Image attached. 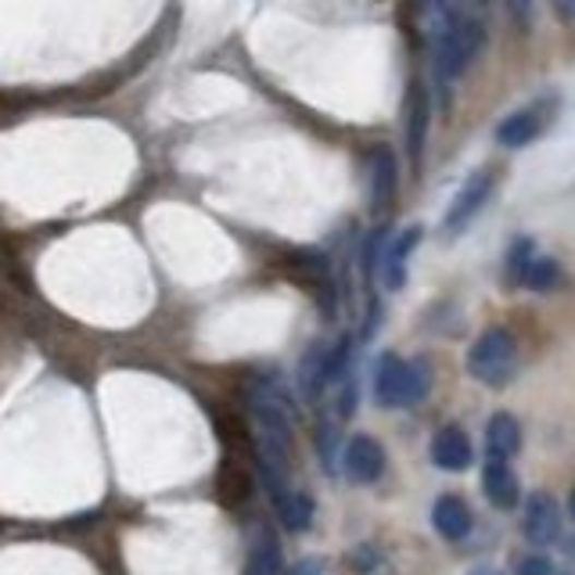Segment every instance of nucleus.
Wrapping results in <instances>:
<instances>
[{
	"label": "nucleus",
	"mask_w": 575,
	"mask_h": 575,
	"mask_svg": "<svg viewBox=\"0 0 575 575\" xmlns=\"http://www.w3.org/2000/svg\"><path fill=\"white\" fill-rule=\"evenodd\" d=\"M432 40L435 76L443 87L457 83L482 55L489 33L486 0H421Z\"/></svg>",
	"instance_id": "obj_1"
},
{
	"label": "nucleus",
	"mask_w": 575,
	"mask_h": 575,
	"mask_svg": "<svg viewBox=\"0 0 575 575\" xmlns=\"http://www.w3.org/2000/svg\"><path fill=\"white\" fill-rule=\"evenodd\" d=\"M428 393V371L418 363L396 357V352H385L378 360V371H374V399L378 407L385 410H399V407H414L421 403Z\"/></svg>",
	"instance_id": "obj_2"
},
{
	"label": "nucleus",
	"mask_w": 575,
	"mask_h": 575,
	"mask_svg": "<svg viewBox=\"0 0 575 575\" xmlns=\"http://www.w3.org/2000/svg\"><path fill=\"white\" fill-rule=\"evenodd\" d=\"M468 371L489 388H504L518 371V346L504 327H489L468 352Z\"/></svg>",
	"instance_id": "obj_3"
},
{
	"label": "nucleus",
	"mask_w": 575,
	"mask_h": 575,
	"mask_svg": "<svg viewBox=\"0 0 575 575\" xmlns=\"http://www.w3.org/2000/svg\"><path fill=\"white\" fill-rule=\"evenodd\" d=\"M554 108H558V97H540V101L518 108V112H511L496 127V141L504 144V148H529V144L550 127Z\"/></svg>",
	"instance_id": "obj_4"
},
{
	"label": "nucleus",
	"mask_w": 575,
	"mask_h": 575,
	"mask_svg": "<svg viewBox=\"0 0 575 575\" xmlns=\"http://www.w3.org/2000/svg\"><path fill=\"white\" fill-rule=\"evenodd\" d=\"M493 188H496V173H493V169H479V173L464 183V188L457 191V199L450 202L446 219H443V230H446L450 238L460 235V230L486 209V202H489V194H493Z\"/></svg>",
	"instance_id": "obj_5"
},
{
	"label": "nucleus",
	"mask_w": 575,
	"mask_h": 575,
	"mask_svg": "<svg viewBox=\"0 0 575 575\" xmlns=\"http://www.w3.org/2000/svg\"><path fill=\"white\" fill-rule=\"evenodd\" d=\"M342 468H346L349 482L374 486L385 475V468H388L385 446L378 443L374 435H352L349 446H346V454H342Z\"/></svg>",
	"instance_id": "obj_6"
},
{
	"label": "nucleus",
	"mask_w": 575,
	"mask_h": 575,
	"mask_svg": "<svg viewBox=\"0 0 575 575\" xmlns=\"http://www.w3.org/2000/svg\"><path fill=\"white\" fill-rule=\"evenodd\" d=\"M525 540L536 547H550L561 540V511L554 504V496L532 493L525 504Z\"/></svg>",
	"instance_id": "obj_7"
},
{
	"label": "nucleus",
	"mask_w": 575,
	"mask_h": 575,
	"mask_svg": "<svg viewBox=\"0 0 575 575\" xmlns=\"http://www.w3.org/2000/svg\"><path fill=\"white\" fill-rule=\"evenodd\" d=\"M471 439L460 424H443L432 439V464L443 471H468L471 468Z\"/></svg>",
	"instance_id": "obj_8"
},
{
	"label": "nucleus",
	"mask_w": 575,
	"mask_h": 575,
	"mask_svg": "<svg viewBox=\"0 0 575 575\" xmlns=\"http://www.w3.org/2000/svg\"><path fill=\"white\" fill-rule=\"evenodd\" d=\"M421 244V227H407L403 235H396L393 241L385 244V255H382V280L388 291H399L407 285V263H410V252Z\"/></svg>",
	"instance_id": "obj_9"
},
{
	"label": "nucleus",
	"mask_w": 575,
	"mask_h": 575,
	"mask_svg": "<svg viewBox=\"0 0 575 575\" xmlns=\"http://www.w3.org/2000/svg\"><path fill=\"white\" fill-rule=\"evenodd\" d=\"M482 493L496 511H515L522 500V486L515 479V471L507 468V460H486L482 468Z\"/></svg>",
	"instance_id": "obj_10"
},
{
	"label": "nucleus",
	"mask_w": 575,
	"mask_h": 575,
	"mask_svg": "<svg viewBox=\"0 0 575 575\" xmlns=\"http://www.w3.org/2000/svg\"><path fill=\"white\" fill-rule=\"evenodd\" d=\"M432 525L443 540H464V536L471 532V507L464 504L457 493L439 496L432 507Z\"/></svg>",
	"instance_id": "obj_11"
},
{
	"label": "nucleus",
	"mask_w": 575,
	"mask_h": 575,
	"mask_svg": "<svg viewBox=\"0 0 575 575\" xmlns=\"http://www.w3.org/2000/svg\"><path fill=\"white\" fill-rule=\"evenodd\" d=\"M522 450V424L511 414H496L486 424V454L493 460H511Z\"/></svg>",
	"instance_id": "obj_12"
},
{
	"label": "nucleus",
	"mask_w": 575,
	"mask_h": 575,
	"mask_svg": "<svg viewBox=\"0 0 575 575\" xmlns=\"http://www.w3.org/2000/svg\"><path fill=\"white\" fill-rule=\"evenodd\" d=\"M393 194H396V158L382 148L371 158V205L385 209L393 202Z\"/></svg>",
	"instance_id": "obj_13"
},
{
	"label": "nucleus",
	"mask_w": 575,
	"mask_h": 575,
	"mask_svg": "<svg viewBox=\"0 0 575 575\" xmlns=\"http://www.w3.org/2000/svg\"><path fill=\"white\" fill-rule=\"evenodd\" d=\"M277 511H280V522H285L291 532H302L313 525L316 504L310 493H302V489H288V496L277 500Z\"/></svg>",
	"instance_id": "obj_14"
},
{
	"label": "nucleus",
	"mask_w": 575,
	"mask_h": 575,
	"mask_svg": "<svg viewBox=\"0 0 575 575\" xmlns=\"http://www.w3.org/2000/svg\"><path fill=\"white\" fill-rule=\"evenodd\" d=\"M280 572V547H277V536L271 529H260L252 543V554H249V565H244V575H277Z\"/></svg>",
	"instance_id": "obj_15"
},
{
	"label": "nucleus",
	"mask_w": 575,
	"mask_h": 575,
	"mask_svg": "<svg viewBox=\"0 0 575 575\" xmlns=\"http://www.w3.org/2000/svg\"><path fill=\"white\" fill-rule=\"evenodd\" d=\"M424 133H428V97L424 91H414V101H410V163L414 166H421Z\"/></svg>",
	"instance_id": "obj_16"
},
{
	"label": "nucleus",
	"mask_w": 575,
	"mask_h": 575,
	"mask_svg": "<svg viewBox=\"0 0 575 575\" xmlns=\"http://www.w3.org/2000/svg\"><path fill=\"white\" fill-rule=\"evenodd\" d=\"M561 280V266L554 260H529V266H525V274L518 285L532 288V291H550Z\"/></svg>",
	"instance_id": "obj_17"
},
{
	"label": "nucleus",
	"mask_w": 575,
	"mask_h": 575,
	"mask_svg": "<svg viewBox=\"0 0 575 575\" xmlns=\"http://www.w3.org/2000/svg\"><path fill=\"white\" fill-rule=\"evenodd\" d=\"M342 393H338V418H352V410H357V382L352 378H342Z\"/></svg>",
	"instance_id": "obj_18"
},
{
	"label": "nucleus",
	"mask_w": 575,
	"mask_h": 575,
	"mask_svg": "<svg viewBox=\"0 0 575 575\" xmlns=\"http://www.w3.org/2000/svg\"><path fill=\"white\" fill-rule=\"evenodd\" d=\"M518 575H554V565L543 558V554H525L518 565H515Z\"/></svg>",
	"instance_id": "obj_19"
},
{
	"label": "nucleus",
	"mask_w": 575,
	"mask_h": 575,
	"mask_svg": "<svg viewBox=\"0 0 575 575\" xmlns=\"http://www.w3.org/2000/svg\"><path fill=\"white\" fill-rule=\"evenodd\" d=\"M507 11H511V19L518 22L522 33L532 29V0H507Z\"/></svg>",
	"instance_id": "obj_20"
},
{
	"label": "nucleus",
	"mask_w": 575,
	"mask_h": 575,
	"mask_svg": "<svg viewBox=\"0 0 575 575\" xmlns=\"http://www.w3.org/2000/svg\"><path fill=\"white\" fill-rule=\"evenodd\" d=\"M288 575H324V561H316V558H302L291 565Z\"/></svg>",
	"instance_id": "obj_21"
},
{
	"label": "nucleus",
	"mask_w": 575,
	"mask_h": 575,
	"mask_svg": "<svg viewBox=\"0 0 575 575\" xmlns=\"http://www.w3.org/2000/svg\"><path fill=\"white\" fill-rule=\"evenodd\" d=\"M554 8H558V15H561V19L575 22V0H554Z\"/></svg>",
	"instance_id": "obj_22"
},
{
	"label": "nucleus",
	"mask_w": 575,
	"mask_h": 575,
	"mask_svg": "<svg viewBox=\"0 0 575 575\" xmlns=\"http://www.w3.org/2000/svg\"><path fill=\"white\" fill-rule=\"evenodd\" d=\"M468 575H504L500 568H489V565H479V568H471Z\"/></svg>",
	"instance_id": "obj_23"
},
{
	"label": "nucleus",
	"mask_w": 575,
	"mask_h": 575,
	"mask_svg": "<svg viewBox=\"0 0 575 575\" xmlns=\"http://www.w3.org/2000/svg\"><path fill=\"white\" fill-rule=\"evenodd\" d=\"M568 511H572V518H575V493H572V500H568Z\"/></svg>",
	"instance_id": "obj_24"
}]
</instances>
